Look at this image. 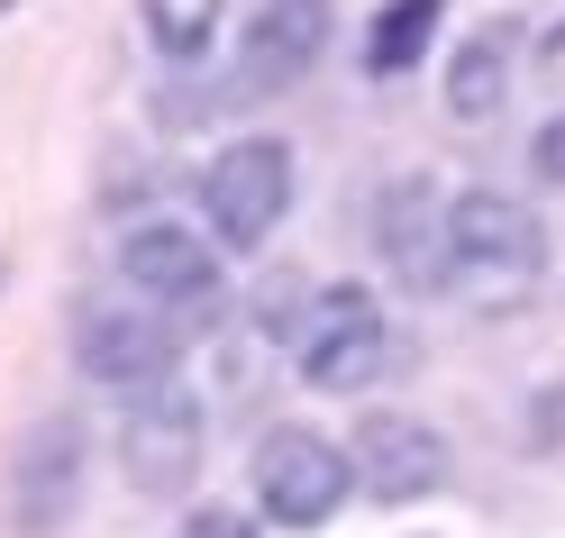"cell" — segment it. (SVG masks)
Listing matches in <instances>:
<instances>
[{"label":"cell","mask_w":565,"mask_h":538,"mask_svg":"<svg viewBox=\"0 0 565 538\" xmlns=\"http://www.w3.org/2000/svg\"><path fill=\"white\" fill-rule=\"evenodd\" d=\"M282 210H292V147L282 137H237V147L210 156L201 173V229L220 246H265L282 229Z\"/></svg>","instance_id":"cell-5"},{"label":"cell","mask_w":565,"mask_h":538,"mask_svg":"<svg viewBox=\"0 0 565 538\" xmlns=\"http://www.w3.org/2000/svg\"><path fill=\"white\" fill-rule=\"evenodd\" d=\"M356 484L393 511V502H429L447 484V439L411 411H365L356 420Z\"/></svg>","instance_id":"cell-9"},{"label":"cell","mask_w":565,"mask_h":538,"mask_svg":"<svg viewBox=\"0 0 565 538\" xmlns=\"http://www.w3.org/2000/svg\"><path fill=\"white\" fill-rule=\"evenodd\" d=\"M529 156H539V173H547V183H565V110L539 128V147H529Z\"/></svg>","instance_id":"cell-16"},{"label":"cell","mask_w":565,"mask_h":538,"mask_svg":"<svg viewBox=\"0 0 565 538\" xmlns=\"http://www.w3.org/2000/svg\"><path fill=\"white\" fill-rule=\"evenodd\" d=\"M83 420L74 411H46L38 429L10 439V475H0V529L10 538H55L83 502Z\"/></svg>","instance_id":"cell-4"},{"label":"cell","mask_w":565,"mask_h":538,"mask_svg":"<svg viewBox=\"0 0 565 538\" xmlns=\"http://www.w3.org/2000/svg\"><path fill=\"white\" fill-rule=\"evenodd\" d=\"M119 274H128V293L137 302H156V310H210L220 302V238H201L183 220H137L119 238Z\"/></svg>","instance_id":"cell-8"},{"label":"cell","mask_w":565,"mask_h":538,"mask_svg":"<svg viewBox=\"0 0 565 538\" xmlns=\"http://www.w3.org/2000/svg\"><path fill=\"white\" fill-rule=\"evenodd\" d=\"M547 265V229L511 192H456L447 201V293L466 310H511Z\"/></svg>","instance_id":"cell-1"},{"label":"cell","mask_w":565,"mask_h":538,"mask_svg":"<svg viewBox=\"0 0 565 538\" xmlns=\"http://www.w3.org/2000/svg\"><path fill=\"white\" fill-rule=\"evenodd\" d=\"M301 383L310 392H374L393 366V319L365 283H320L301 310Z\"/></svg>","instance_id":"cell-3"},{"label":"cell","mask_w":565,"mask_h":538,"mask_svg":"<svg viewBox=\"0 0 565 538\" xmlns=\"http://www.w3.org/2000/svg\"><path fill=\"white\" fill-rule=\"evenodd\" d=\"M438 0H383L374 10V28H365V74H411L419 55H429V38H438Z\"/></svg>","instance_id":"cell-12"},{"label":"cell","mask_w":565,"mask_h":538,"mask_svg":"<svg viewBox=\"0 0 565 538\" xmlns=\"http://www.w3.org/2000/svg\"><path fill=\"white\" fill-rule=\"evenodd\" d=\"M137 19H147V46L164 64H201L210 46H220L228 0H137Z\"/></svg>","instance_id":"cell-13"},{"label":"cell","mask_w":565,"mask_h":538,"mask_svg":"<svg viewBox=\"0 0 565 538\" xmlns=\"http://www.w3.org/2000/svg\"><path fill=\"white\" fill-rule=\"evenodd\" d=\"M356 493V447L320 439L310 420H282L256 439V502L274 529H329Z\"/></svg>","instance_id":"cell-2"},{"label":"cell","mask_w":565,"mask_h":538,"mask_svg":"<svg viewBox=\"0 0 565 538\" xmlns=\"http://www.w3.org/2000/svg\"><path fill=\"white\" fill-rule=\"evenodd\" d=\"M183 538H256V520H246L237 502H201V511L183 520Z\"/></svg>","instance_id":"cell-15"},{"label":"cell","mask_w":565,"mask_h":538,"mask_svg":"<svg viewBox=\"0 0 565 538\" xmlns=\"http://www.w3.org/2000/svg\"><path fill=\"white\" fill-rule=\"evenodd\" d=\"M539 64H547V74H565V28H556V38L539 46Z\"/></svg>","instance_id":"cell-17"},{"label":"cell","mask_w":565,"mask_h":538,"mask_svg":"<svg viewBox=\"0 0 565 538\" xmlns=\"http://www.w3.org/2000/svg\"><path fill=\"white\" fill-rule=\"evenodd\" d=\"M374 246H383V265L402 283L447 293V201H438L429 173H402V183L374 201Z\"/></svg>","instance_id":"cell-11"},{"label":"cell","mask_w":565,"mask_h":538,"mask_svg":"<svg viewBox=\"0 0 565 538\" xmlns=\"http://www.w3.org/2000/svg\"><path fill=\"white\" fill-rule=\"evenodd\" d=\"M119 465H128V484L164 502V493H183L201 475V402L183 383H147V392H128V420H119Z\"/></svg>","instance_id":"cell-7"},{"label":"cell","mask_w":565,"mask_h":538,"mask_svg":"<svg viewBox=\"0 0 565 538\" xmlns=\"http://www.w3.org/2000/svg\"><path fill=\"white\" fill-rule=\"evenodd\" d=\"M329 28H338L329 0H256V19L237 28V83H246V92L301 83L310 64L329 55Z\"/></svg>","instance_id":"cell-10"},{"label":"cell","mask_w":565,"mask_h":538,"mask_svg":"<svg viewBox=\"0 0 565 538\" xmlns=\"http://www.w3.org/2000/svg\"><path fill=\"white\" fill-rule=\"evenodd\" d=\"M0 10H10V0H0Z\"/></svg>","instance_id":"cell-18"},{"label":"cell","mask_w":565,"mask_h":538,"mask_svg":"<svg viewBox=\"0 0 565 538\" xmlns=\"http://www.w3.org/2000/svg\"><path fill=\"white\" fill-rule=\"evenodd\" d=\"M173 356H183V338H173V310H156V302H83L74 310V366L100 392H147L173 375Z\"/></svg>","instance_id":"cell-6"},{"label":"cell","mask_w":565,"mask_h":538,"mask_svg":"<svg viewBox=\"0 0 565 538\" xmlns=\"http://www.w3.org/2000/svg\"><path fill=\"white\" fill-rule=\"evenodd\" d=\"M502 83H511L502 38H466V46H456V64H447V110L466 119V128H483L492 110H502Z\"/></svg>","instance_id":"cell-14"}]
</instances>
